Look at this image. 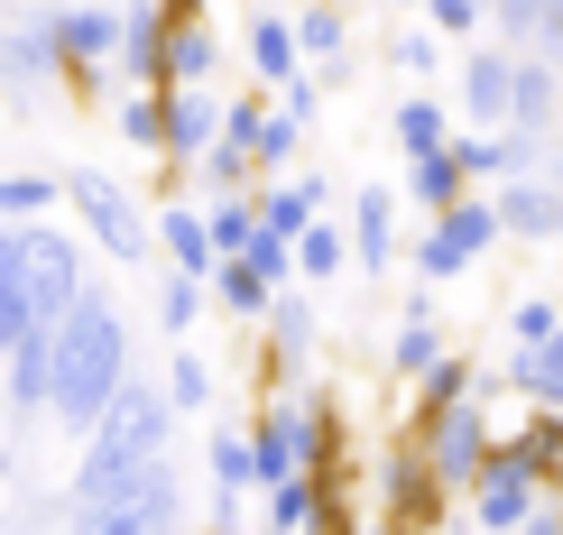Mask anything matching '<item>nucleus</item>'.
I'll list each match as a JSON object with an SVG mask.
<instances>
[{"mask_svg": "<svg viewBox=\"0 0 563 535\" xmlns=\"http://www.w3.org/2000/svg\"><path fill=\"white\" fill-rule=\"evenodd\" d=\"M102 406H111V425H102V444H92V461H84V490L130 480V471H148V461L167 453V415H157L148 388H121V398H102Z\"/></svg>", "mask_w": 563, "mask_h": 535, "instance_id": "1", "label": "nucleus"}, {"mask_svg": "<svg viewBox=\"0 0 563 535\" xmlns=\"http://www.w3.org/2000/svg\"><path fill=\"white\" fill-rule=\"evenodd\" d=\"M111 369H121V333H111V305H84L75 314V352H65V415H102L111 398Z\"/></svg>", "mask_w": 563, "mask_h": 535, "instance_id": "2", "label": "nucleus"}]
</instances>
